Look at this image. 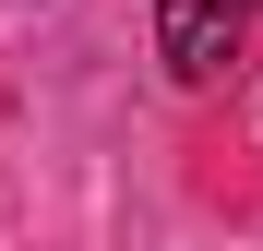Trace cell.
<instances>
[{
	"label": "cell",
	"instance_id": "6da1fadb",
	"mask_svg": "<svg viewBox=\"0 0 263 251\" xmlns=\"http://www.w3.org/2000/svg\"><path fill=\"white\" fill-rule=\"evenodd\" d=\"M239 36H251V0H156V48L180 84H215L239 60Z\"/></svg>",
	"mask_w": 263,
	"mask_h": 251
}]
</instances>
